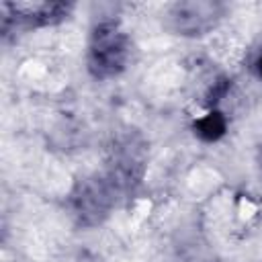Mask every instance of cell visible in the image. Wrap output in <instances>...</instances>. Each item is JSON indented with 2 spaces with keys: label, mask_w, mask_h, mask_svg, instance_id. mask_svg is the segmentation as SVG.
I'll return each instance as SVG.
<instances>
[{
  "label": "cell",
  "mask_w": 262,
  "mask_h": 262,
  "mask_svg": "<svg viewBox=\"0 0 262 262\" xmlns=\"http://www.w3.org/2000/svg\"><path fill=\"white\" fill-rule=\"evenodd\" d=\"M129 53H131L129 37L117 20L104 18L92 27L88 39L86 63H88V72L96 80H108L119 76L127 68Z\"/></svg>",
  "instance_id": "1"
},
{
  "label": "cell",
  "mask_w": 262,
  "mask_h": 262,
  "mask_svg": "<svg viewBox=\"0 0 262 262\" xmlns=\"http://www.w3.org/2000/svg\"><path fill=\"white\" fill-rule=\"evenodd\" d=\"M223 12H225V8L219 2L196 0V2L174 4L168 12V18H170V27L178 35L196 37V35L209 33L221 20Z\"/></svg>",
  "instance_id": "2"
},
{
  "label": "cell",
  "mask_w": 262,
  "mask_h": 262,
  "mask_svg": "<svg viewBox=\"0 0 262 262\" xmlns=\"http://www.w3.org/2000/svg\"><path fill=\"white\" fill-rule=\"evenodd\" d=\"M70 8L72 6L63 2H6L2 4L4 27H8L10 23L25 29L49 27L63 20Z\"/></svg>",
  "instance_id": "3"
},
{
  "label": "cell",
  "mask_w": 262,
  "mask_h": 262,
  "mask_svg": "<svg viewBox=\"0 0 262 262\" xmlns=\"http://www.w3.org/2000/svg\"><path fill=\"white\" fill-rule=\"evenodd\" d=\"M115 196V182L111 178H94L84 182L74 192V213L78 219L86 225L100 221L102 215H106L111 203Z\"/></svg>",
  "instance_id": "4"
},
{
  "label": "cell",
  "mask_w": 262,
  "mask_h": 262,
  "mask_svg": "<svg viewBox=\"0 0 262 262\" xmlns=\"http://www.w3.org/2000/svg\"><path fill=\"white\" fill-rule=\"evenodd\" d=\"M192 131L199 139L211 143L217 141L225 135L227 131V117L219 111V108H209L205 115H201L194 123H192Z\"/></svg>",
  "instance_id": "5"
},
{
  "label": "cell",
  "mask_w": 262,
  "mask_h": 262,
  "mask_svg": "<svg viewBox=\"0 0 262 262\" xmlns=\"http://www.w3.org/2000/svg\"><path fill=\"white\" fill-rule=\"evenodd\" d=\"M252 72H254V76L258 78V80H262V49H258L256 51V55L252 57Z\"/></svg>",
  "instance_id": "6"
}]
</instances>
